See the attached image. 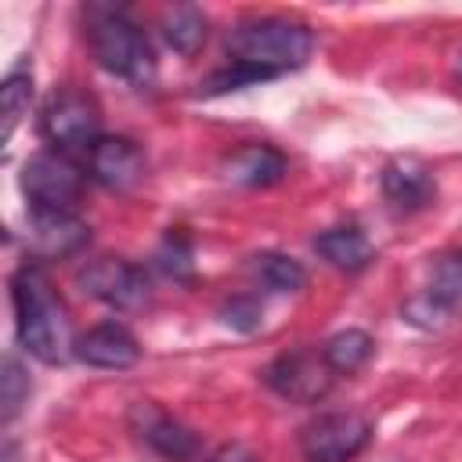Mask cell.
<instances>
[{
	"label": "cell",
	"instance_id": "cell-26",
	"mask_svg": "<svg viewBox=\"0 0 462 462\" xmlns=\"http://www.w3.org/2000/svg\"><path fill=\"white\" fill-rule=\"evenodd\" d=\"M458 76H462V51H458Z\"/></svg>",
	"mask_w": 462,
	"mask_h": 462
},
{
	"label": "cell",
	"instance_id": "cell-3",
	"mask_svg": "<svg viewBox=\"0 0 462 462\" xmlns=\"http://www.w3.org/2000/svg\"><path fill=\"white\" fill-rule=\"evenodd\" d=\"M87 40L97 65L134 87H148L155 79V58L148 36L119 11V7H90L87 11Z\"/></svg>",
	"mask_w": 462,
	"mask_h": 462
},
{
	"label": "cell",
	"instance_id": "cell-16",
	"mask_svg": "<svg viewBox=\"0 0 462 462\" xmlns=\"http://www.w3.org/2000/svg\"><path fill=\"white\" fill-rule=\"evenodd\" d=\"M162 40L177 51V54H184V58H191L202 43H206V14L195 7V4H173V7H166L162 11Z\"/></svg>",
	"mask_w": 462,
	"mask_h": 462
},
{
	"label": "cell",
	"instance_id": "cell-19",
	"mask_svg": "<svg viewBox=\"0 0 462 462\" xmlns=\"http://www.w3.org/2000/svg\"><path fill=\"white\" fill-rule=\"evenodd\" d=\"M0 97H4V134H0V137H4V144H7V141L14 137L22 116L29 112V101H32V69H29V65L11 69L7 79H4Z\"/></svg>",
	"mask_w": 462,
	"mask_h": 462
},
{
	"label": "cell",
	"instance_id": "cell-10",
	"mask_svg": "<svg viewBox=\"0 0 462 462\" xmlns=\"http://www.w3.org/2000/svg\"><path fill=\"white\" fill-rule=\"evenodd\" d=\"M130 426H134V433H137L155 455H162V458H170V462H188V458L199 455V437H195L180 419L166 415V411H162L159 404H152V401H137V404L130 408Z\"/></svg>",
	"mask_w": 462,
	"mask_h": 462
},
{
	"label": "cell",
	"instance_id": "cell-14",
	"mask_svg": "<svg viewBox=\"0 0 462 462\" xmlns=\"http://www.w3.org/2000/svg\"><path fill=\"white\" fill-rule=\"evenodd\" d=\"M220 173L227 184L238 188H271L289 173V159L271 144H242L231 155H224Z\"/></svg>",
	"mask_w": 462,
	"mask_h": 462
},
{
	"label": "cell",
	"instance_id": "cell-18",
	"mask_svg": "<svg viewBox=\"0 0 462 462\" xmlns=\"http://www.w3.org/2000/svg\"><path fill=\"white\" fill-rule=\"evenodd\" d=\"M321 354H325V361H328V368L336 375H350V372H357V368H365L372 361L375 339L365 328H343L321 346Z\"/></svg>",
	"mask_w": 462,
	"mask_h": 462
},
{
	"label": "cell",
	"instance_id": "cell-2",
	"mask_svg": "<svg viewBox=\"0 0 462 462\" xmlns=\"http://www.w3.org/2000/svg\"><path fill=\"white\" fill-rule=\"evenodd\" d=\"M314 51V32L303 22L263 14V18H242L227 36L231 65L253 69L263 79H274L289 69L307 65Z\"/></svg>",
	"mask_w": 462,
	"mask_h": 462
},
{
	"label": "cell",
	"instance_id": "cell-24",
	"mask_svg": "<svg viewBox=\"0 0 462 462\" xmlns=\"http://www.w3.org/2000/svg\"><path fill=\"white\" fill-rule=\"evenodd\" d=\"M220 321L235 332H256L263 325V307L256 296H231L220 303Z\"/></svg>",
	"mask_w": 462,
	"mask_h": 462
},
{
	"label": "cell",
	"instance_id": "cell-22",
	"mask_svg": "<svg viewBox=\"0 0 462 462\" xmlns=\"http://www.w3.org/2000/svg\"><path fill=\"white\" fill-rule=\"evenodd\" d=\"M437 300H444L448 307H458L462 303V249L455 253H444L433 271H430V289Z\"/></svg>",
	"mask_w": 462,
	"mask_h": 462
},
{
	"label": "cell",
	"instance_id": "cell-9",
	"mask_svg": "<svg viewBox=\"0 0 462 462\" xmlns=\"http://www.w3.org/2000/svg\"><path fill=\"white\" fill-rule=\"evenodd\" d=\"M90 238L87 220L76 209H40L29 206V253L40 260H65L79 253Z\"/></svg>",
	"mask_w": 462,
	"mask_h": 462
},
{
	"label": "cell",
	"instance_id": "cell-25",
	"mask_svg": "<svg viewBox=\"0 0 462 462\" xmlns=\"http://www.w3.org/2000/svg\"><path fill=\"white\" fill-rule=\"evenodd\" d=\"M206 462H260V458H256V451H249L245 444L235 440V444H220Z\"/></svg>",
	"mask_w": 462,
	"mask_h": 462
},
{
	"label": "cell",
	"instance_id": "cell-11",
	"mask_svg": "<svg viewBox=\"0 0 462 462\" xmlns=\"http://www.w3.org/2000/svg\"><path fill=\"white\" fill-rule=\"evenodd\" d=\"M87 177L108 191H130L144 177V155L130 137L101 134L87 152Z\"/></svg>",
	"mask_w": 462,
	"mask_h": 462
},
{
	"label": "cell",
	"instance_id": "cell-15",
	"mask_svg": "<svg viewBox=\"0 0 462 462\" xmlns=\"http://www.w3.org/2000/svg\"><path fill=\"white\" fill-rule=\"evenodd\" d=\"M314 249L339 271L346 274H357L365 271L372 260H375V245L368 242V235L357 227V224H339V227H328L314 238Z\"/></svg>",
	"mask_w": 462,
	"mask_h": 462
},
{
	"label": "cell",
	"instance_id": "cell-6",
	"mask_svg": "<svg viewBox=\"0 0 462 462\" xmlns=\"http://www.w3.org/2000/svg\"><path fill=\"white\" fill-rule=\"evenodd\" d=\"M76 282L87 296L101 300L112 310H141L152 296L144 267L123 256H94L76 271Z\"/></svg>",
	"mask_w": 462,
	"mask_h": 462
},
{
	"label": "cell",
	"instance_id": "cell-8",
	"mask_svg": "<svg viewBox=\"0 0 462 462\" xmlns=\"http://www.w3.org/2000/svg\"><path fill=\"white\" fill-rule=\"evenodd\" d=\"M372 440V422L354 411H328L303 426L300 448L307 462H350Z\"/></svg>",
	"mask_w": 462,
	"mask_h": 462
},
{
	"label": "cell",
	"instance_id": "cell-7",
	"mask_svg": "<svg viewBox=\"0 0 462 462\" xmlns=\"http://www.w3.org/2000/svg\"><path fill=\"white\" fill-rule=\"evenodd\" d=\"M263 383L292 401V404H318L332 383H336V372L328 368L325 354L314 350V346H300V350H289V354H278L267 368H263Z\"/></svg>",
	"mask_w": 462,
	"mask_h": 462
},
{
	"label": "cell",
	"instance_id": "cell-23",
	"mask_svg": "<svg viewBox=\"0 0 462 462\" xmlns=\"http://www.w3.org/2000/svg\"><path fill=\"white\" fill-rule=\"evenodd\" d=\"M401 314H404V321H411L415 328L433 332V328H444V325L451 321L455 307H448V303L437 300L433 292H419V296H411V300L401 307Z\"/></svg>",
	"mask_w": 462,
	"mask_h": 462
},
{
	"label": "cell",
	"instance_id": "cell-13",
	"mask_svg": "<svg viewBox=\"0 0 462 462\" xmlns=\"http://www.w3.org/2000/svg\"><path fill=\"white\" fill-rule=\"evenodd\" d=\"M76 357L90 368L123 372V368H134L141 361V343L134 339V332L126 325L101 321V325L87 328L83 336H76Z\"/></svg>",
	"mask_w": 462,
	"mask_h": 462
},
{
	"label": "cell",
	"instance_id": "cell-20",
	"mask_svg": "<svg viewBox=\"0 0 462 462\" xmlns=\"http://www.w3.org/2000/svg\"><path fill=\"white\" fill-rule=\"evenodd\" d=\"M29 393H32V383H29V372L22 368V361L14 354L4 357V375H0V419L11 422L25 404H29Z\"/></svg>",
	"mask_w": 462,
	"mask_h": 462
},
{
	"label": "cell",
	"instance_id": "cell-4",
	"mask_svg": "<svg viewBox=\"0 0 462 462\" xmlns=\"http://www.w3.org/2000/svg\"><path fill=\"white\" fill-rule=\"evenodd\" d=\"M40 130L43 137L54 144V152H90L94 141L101 137V108L87 90L76 87H58L40 116Z\"/></svg>",
	"mask_w": 462,
	"mask_h": 462
},
{
	"label": "cell",
	"instance_id": "cell-17",
	"mask_svg": "<svg viewBox=\"0 0 462 462\" xmlns=\"http://www.w3.org/2000/svg\"><path fill=\"white\" fill-rule=\"evenodd\" d=\"M249 274L256 278V285H263L267 292L289 296V292H303L307 289V271L300 260L285 256V253H256L249 263Z\"/></svg>",
	"mask_w": 462,
	"mask_h": 462
},
{
	"label": "cell",
	"instance_id": "cell-12",
	"mask_svg": "<svg viewBox=\"0 0 462 462\" xmlns=\"http://www.w3.org/2000/svg\"><path fill=\"white\" fill-rule=\"evenodd\" d=\"M379 188H383V199L393 213H419L437 199L433 170L415 155L390 159L379 173Z\"/></svg>",
	"mask_w": 462,
	"mask_h": 462
},
{
	"label": "cell",
	"instance_id": "cell-1",
	"mask_svg": "<svg viewBox=\"0 0 462 462\" xmlns=\"http://www.w3.org/2000/svg\"><path fill=\"white\" fill-rule=\"evenodd\" d=\"M11 307H14V332L25 354H32L43 365H61L69 361V354H76L69 310L58 300L40 263H22L11 274Z\"/></svg>",
	"mask_w": 462,
	"mask_h": 462
},
{
	"label": "cell",
	"instance_id": "cell-21",
	"mask_svg": "<svg viewBox=\"0 0 462 462\" xmlns=\"http://www.w3.org/2000/svg\"><path fill=\"white\" fill-rule=\"evenodd\" d=\"M155 267L173 278V282H191L195 278V253H191V242L180 235V231H170L162 238V245L155 249Z\"/></svg>",
	"mask_w": 462,
	"mask_h": 462
},
{
	"label": "cell",
	"instance_id": "cell-5",
	"mask_svg": "<svg viewBox=\"0 0 462 462\" xmlns=\"http://www.w3.org/2000/svg\"><path fill=\"white\" fill-rule=\"evenodd\" d=\"M87 188V173L65 152H36L22 166V191L40 209H76Z\"/></svg>",
	"mask_w": 462,
	"mask_h": 462
}]
</instances>
